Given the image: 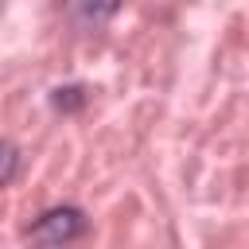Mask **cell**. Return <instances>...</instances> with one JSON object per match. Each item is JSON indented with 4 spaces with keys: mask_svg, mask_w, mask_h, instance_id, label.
<instances>
[{
    "mask_svg": "<svg viewBox=\"0 0 249 249\" xmlns=\"http://www.w3.org/2000/svg\"><path fill=\"white\" fill-rule=\"evenodd\" d=\"M66 8V19L82 31H97L105 27L117 12H121V0H62Z\"/></svg>",
    "mask_w": 249,
    "mask_h": 249,
    "instance_id": "7a4b0ae2",
    "label": "cell"
},
{
    "mask_svg": "<svg viewBox=\"0 0 249 249\" xmlns=\"http://www.w3.org/2000/svg\"><path fill=\"white\" fill-rule=\"evenodd\" d=\"M86 230H89L86 210L74 206V202H62V206L43 210V214L31 222L27 241H35V245H66V241H78Z\"/></svg>",
    "mask_w": 249,
    "mask_h": 249,
    "instance_id": "6da1fadb",
    "label": "cell"
},
{
    "mask_svg": "<svg viewBox=\"0 0 249 249\" xmlns=\"http://www.w3.org/2000/svg\"><path fill=\"white\" fill-rule=\"evenodd\" d=\"M16 171H19V148L12 140H4V175H0V183L12 187L16 183Z\"/></svg>",
    "mask_w": 249,
    "mask_h": 249,
    "instance_id": "277c9868",
    "label": "cell"
},
{
    "mask_svg": "<svg viewBox=\"0 0 249 249\" xmlns=\"http://www.w3.org/2000/svg\"><path fill=\"white\" fill-rule=\"evenodd\" d=\"M86 101H89V89L78 86V82L54 86V89H51V105H54L58 113H78V109H86Z\"/></svg>",
    "mask_w": 249,
    "mask_h": 249,
    "instance_id": "3957f363",
    "label": "cell"
}]
</instances>
